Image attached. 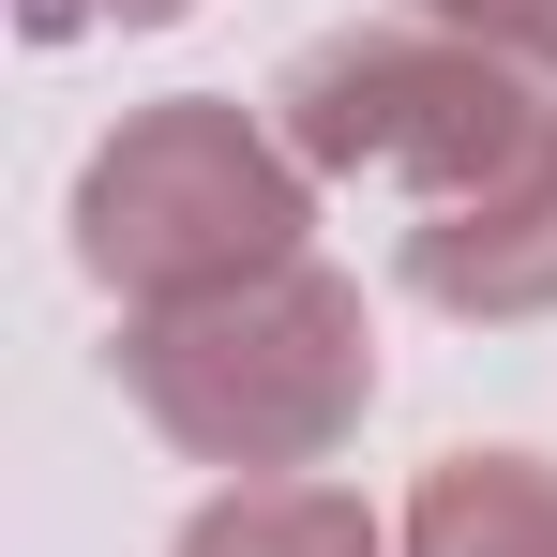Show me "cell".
Segmentation results:
<instances>
[{
	"mask_svg": "<svg viewBox=\"0 0 557 557\" xmlns=\"http://www.w3.org/2000/svg\"><path fill=\"white\" fill-rule=\"evenodd\" d=\"M121 392L166 453L226 467V482H317L376 407V317L332 257H301L226 301L121 317Z\"/></svg>",
	"mask_w": 557,
	"mask_h": 557,
	"instance_id": "1",
	"label": "cell"
},
{
	"mask_svg": "<svg viewBox=\"0 0 557 557\" xmlns=\"http://www.w3.org/2000/svg\"><path fill=\"white\" fill-rule=\"evenodd\" d=\"M407 286H422L437 317H482V332L557 317V136H543L497 196L422 211V226H407Z\"/></svg>",
	"mask_w": 557,
	"mask_h": 557,
	"instance_id": "4",
	"label": "cell"
},
{
	"mask_svg": "<svg viewBox=\"0 0 557 557\" xmlns=\"http://www.w3.org/2000/svg\"><path fill=\"white\" fill-rule=\"evenodd\" d=\"M15 15H30V46H76V30H166L196 0H15Z\"/></svg>",
	"mask_w": 557,
	"mask_h": 557,
	"instance_id": "8",
	"label": "cell"
},
{
	"mask_svg": "<svg viewBox=\"0 0 557 557\" xmlns=\"http://www.w3.org/2000/svg\"><path fill=\"white\" fill-rule=\"evenodd\" d=\"M392 15H437V30H467V46H497V61L557 76V0H392Z\"/></svg>",
	"mask_w": 557,
	"mask_h": 557,
	"instance_id": "7",
	"label": "cell"
},
{
	"mask_svg": "<svg viewBox=\"0 0 557 557\" xmlns=\"http://www.w3.org/2000/svg\"><path fill=\"white\" fill-rule=\"evenodd\" d=\"M272 121H286V151L317 182H392L407 226H422V211L497 196L557 136V76L467 46L437 15H362V30H317L272 76Z\"/></svg>",
	"mask_w": 557,
	"mask_h": 557,
	"instance_id": "3",
	"label": "cell"
},
{
	"mask_svg": "<svg viewBox=\"0 0 557 557\" xmlns=\"http://www.w3.org/2000/svg\"><path fill=\"white\" fill-rule=\"evenodd\" d=\"M301 257H317V166L286 151L272 106L166 91L121 136H91V166H76V272L121 317L226 301V286L301 272Z\"/></svg>",
	"mask_w": 557,
	"mask_h": 557,
	"instance_id": "2",
	"label": "cell"
},
{
	"mask_svg": "<svg viewBox=\"0 0 557 557\" xmlns=\"http://www.w3.org/2000/svg\"><path fill=\"white\" fill-rule=\"evenodd\" d=\"M407 557H557V467L543 453H437L407 482Z\"/></svg>",
	"mask_w": 557,
	"mask_h": 557,
	"instance_id": "5",
	"label": "cell"
},
{
	"mask_svg": "<svg viewBox=\"0 0 557 557\" xmlns=\"http://www.w3.org/2000/svg\"><path fill=\"white\" fill-rule=\"evenodd\" d=\"M166 557H407L347 482H226Z\"/></svg>",
	"mask_w": 557,
	"mask_h": 557,
	"instance_id": "6",
	"label": "cell"
}]
</instances>
